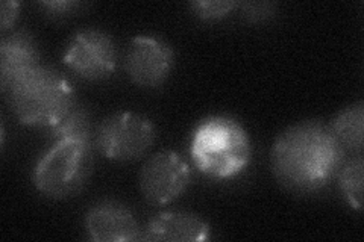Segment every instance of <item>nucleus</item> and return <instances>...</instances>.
I'll list each match as a JSON object with an SVG mask.
<instances>
[{
  "label": "nucleus",
  "mask_w": 364,
  "mask_h": 242,
  "mask_svg": "<svg viewBox=\"0 0 364 242\" xmlns=\"http://www.w3.org/2000/svg\"><path fill=\"white\" fill-rule=\"evenodd\" d=\"M20 14V4L16 0H4L0 8V29L2 32L14 26Z\"/></svg>",
  "instance_id": "16"
},
{
  "label": "nucleus",
  "mask_w": 364,
  "mask_h": 242,
  "mask_svg": "<svg viewBox=\"0 0 364 242\" xmlns=\"http://www.w3.org/2000/svg\"><path fill=\"white\" fill-rule=\"evenodd\" d=\"M345 153L329 124L306 120L278 135L272 145L270 167L281 187L294 194H311L338 175Z\"/></svg>",
  "instance_id": "1"
},
{
  "label": "nucleus",
  "mask_w": 364,
  "mask_h": 242,
  "mask_svg": "<svg viewBox=\"0 0 364 242\" xmlns=\"http://www.w3.org/2000/svg\"><path fill=\"white\" fill-rule=\"evenodd\" d=\"M238 6L237 2H219V0H200V2H191L190 8L196 17L205 21L222 20Z\"/></svg>",
  "instance_id": "15"
},
{
  "label": "nucleus",
  "mask_w": 364,
  "mask_h": 242,
  "mask_svg": "<svg viewBox=\"0 0 364 242\" xmlns=\"http://www.w3.org/2000/svg\"><path fill=\"white\" fill-rule=\"evenodd\" d=\"M243 11L250 21H263L269 20V17L275 13V5L273 4H246L243 5Z\"/></svg>",
  "instance_id": "18"
},
{
  "label": "nucleus",
  "mask_w": 364,
  "mask_h": 242,
  "mask_svg": "<svg viewBox=\"0 0 364 242\" xmlns=\"http://www.w3.org/2000/svg\"><path fill=\"white\" fill-rule=\"evenodd\" d=\"M329 129L337 138V141L345 150L350 152H361L363 150V129H364V105L363 101L352 103V105L341 109Z\"/></svg>",
  "instance_id": "13"
},
{
  "label": "nucleus",
  "mask_w": 364,
  "mask_h": 242,
  "mask_svg": "<svg viewBox=\"0 0 364 242\" xmlns=\"http://www.w3.org/2000/svg\"><path fill=\"white\" fill-rule=\"evenodd\" d=\"M41 8H44V13L50 17H65L76 13L77 8H81L79 2H67V0H58V2H43Z\"/></svg>",
  "instance_id": "17"
},
{
  "label": "nucleus",
  "mask_w": 364,
  "mask_h": 242,
  "mask_svg": "<svg viewBox=\"0 0 364 242\" xmlns=\"http://www.w3.org/2000/svg\"><path fill=\"white\" fill-rule=\"evenodd\" d=\"M139 182L147 202L164 206L186 192L191 182V170L178 153L159 152L146 160Z\"/></svg>",
  "instance_id": "7"
},
{
  "label": "nucleus",
  "mask_w": 364,
  "mask_h": 242,
  "mask_svg": "<svg viewBox=\"0 0 364 242\" xmlns=\"http://www.w3.org/2000/svg\"><path fill=\"white\" fill-rule=\"evenodd\" d=\"M88 239L97 242L141 241L143 229L127 206L116 200L93 204L85 215Z\"/></svg>",
  "instance_id": "9"
},
{
  "label": "nucleus",
  "mask_w": 364,
  "mask_h": 242,
  "mask_svg": "<svg viewBox=\"0 0 364 242\" xmlns=\"http://www.w3.org/2000/svg\"><path fill=\"white\" fill-rule=\"evenodd\" d=\"M40 67L38 44L26 31H17L0 43V85L4 93L13 88L21 77Z\"/></svg>",
  "instance_id": "10"
},
{
  "label": "nucleus",
  "mask_w": 364,
  "mask_h": 242,
  "mask_svg": "<svg viewBox=\"0 0 364 242\" xmlns=\"http://www.w3.org/2000/svg\"><path fill=\"white\" fill-rule=\"evenodd\" d=\"M63 62L82 79H107L117 68L116 43L104 31H79L68 41Z\"/></svg>",
  "instance_id": "6"
},
{
  "label": "nucleus",
  "mask_w": 364,
  "mask_h": 242,
  "mask_svg": "<svg viewBox=\"0 0 364 242\" xmlns=\"http://www.w3.org/2000/svg\"><path fill=\"white\" fill-rule=\"evenodd\" d=\"M93 148L77 141L55 143L32 170L33 187L55 200L76 195L91 175Z\"/></svg>",
  "instance_id": "4"
},
{
  "label": "nucleus",
  "mask_w": 364,
  "mask_h": 242,
  "mask_svg": "<svg viewBox=\"0 0 364 242\" xmlns=\"http://www.w3.org/2000/svg\"><path fill=\"white\" fill-rule=\"evenodd\" d=\"M211 226L190 212H163L146 224L141 241L202 242L211 239Z\"/></svg>",
  "instance_id": "11"
},
{
  "label": "nucleus",
  "mask_w": 364,
  "mask_h": 242,
  "mask_svg": "<svg viewBox=\"0 0 364 242\" xmlns=\"http://www.w3.org/2000/svg\"><path fill=\"white\" fill-rule=\"evenodd\" d=\"M340 188L352 209H363V180H364V160L361 156L350 159L338 171Z\"/></svg>",
  "instance_id": "14"
},
{
  "label": "nucleus",
  "mask_w": 364,
  "mask_h": 242,
  "mask_svg": "<svg viewBox=\"0 0 364 242\" xmlns=\"http://www.w3.org/2000/svg\"><path fill=\"white\" fill-rule=\"evenodd\" d=\"M175 67V52L166 40L156 35H136L124 55V70L135 85L158 88Z\"/></svg>",
  "instance_id": "8"
},
{
  "label": "nucleus",
  "mask_w": 364,
  "mask_h": 242,
  "mask_svg": "<svg viewBox=\"0 0 364 242\" xmlns=\"http://www.w3.org/2000/svg\"><path fill=\"white\" fill-rule=\"evenodd\" d=\"M190 155L203 176L228 180L246 170L252 156V144L240 121L230 115H211L193 131Z\"/></svg>",
  "instance_id": "2"
},
{
  "label": "nucleus",
  "mask_w": 364,
  "mask_h": 242,
  "mask_svg": "<svg viewBox=\"0 0 364 242\" xmlns=\"http://www.w3.org/2000/svg\"><path fill=\"white\" fill-rule=\"evenodd\" d=\"M49 138L58 141H77L95 147L96 131L93 128V117L87 108L75 105L65 117L48 129Z\"/></svg>",
  "instance_id": "12"
},
{
  "label": "nucleus",
  "mask_w": 364,
  "mask_h": 242,
  "mask_svg": "<svg viewBox=\"0 0 364 242\" xmlns=\"http://www.w3.org/2000/svg\"><path fill=\"white\" fill-rule=\"evenodd\" d=\"M156 138L154 123L141 114L116 112L96 128L97 152L116 163H134L152 148Z\"/></svg>",
  "instance_id": "5"
},
{
  "label": "nucleus",
  "mask_w": 364,
  "mask_h": 242,
  "mask_svg": "<svg viewBox=\"0 0 364 242\" xmlns=\"http://www.w3.org/2000/svg\"><path fill=\"white\" fill-rule=\"evenodd\" d=\"M18 121L32 128L49 129L75 106V88L65 76L40 65L8 91Z\"/></svg>",
  "instance_id": "3"
}]
</instances>
